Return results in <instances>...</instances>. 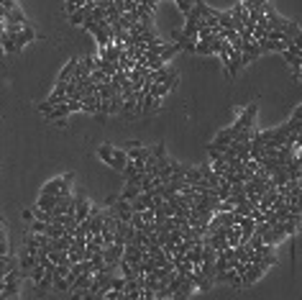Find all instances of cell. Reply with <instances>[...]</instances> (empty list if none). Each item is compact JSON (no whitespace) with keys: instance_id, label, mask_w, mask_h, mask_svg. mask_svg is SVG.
Instances as JSON below:
<instances>
[{"instance_id":"cell-2","label":"cell","mask_w":302,"mask_h":300,"mask_svg":"<svg viewBox=\"0 0 302 300\" xmlns=\"http://www.w3.org/2000/svg\"><path fill=\"white\" fill-rule=\"evenodd\" d=\"M264 272H266V267H264L261 262H249L246 272L241 275V288H249V285H253V282L259 280Z\"/></svg>"},{"instance_id":"cell-5","label":"cell","mask_w":302,"mask_h":300,"mask_svg":"<svg viewBox=\"0 0 302 300\" xmlns=\"http://www.w3.org/2000/svg\"><path fill=\"white\" fill-rule=\"evenodd\" d=\"M123 246L120 241H113L110 246H102V254H105V264H118L120 257H123Z\"/></svg>"},{"instance_id":"cell-26","label":"cell","mask_w":302,"mask_h":300,"mask_svg":"<svg viewBox=\"0 0 302 300\" xmlns=\"http://www.w3.org/2000/svg\"><path fill=\"white\" fill-rule=\"evenodd\" d=\"M292 118H297V121H302V106H300V108H295V113H292Z\"/></svg>"},{"instance_id":"cell-7","label":"cell","mask_w":302,"mask_h":300,"mask_svg":"<svg viewBox=\"0 0 302 300\" xmlns=\"http://www.w3.org/2000/svg\"><path fill=\"white\" fill-rule=\"evenodd\" d=\"M256 57H261V49H259V44H256L253 39H251V41H244V47H241V59H244V64L253 62Z\"/></svg>"},{"instance_id":"cell-24","label":"cell","mask_w":302,"mask_h":300,"mask_svg":"<svg viewBox=\"0 0 302 300\" xmlns=\"http://www.w3.org/2000/svg\"><path fill=\"white\" fill-rule=\"evenodd\" d=\"M77 8H80V5L74 3V0H67V3H64V13H67V16H72V13L77 10Z\"/></svg>"},{"instance_id":"cell-16","label":"cell","mask_w":302,"mask_h":300,"mask_svg":"<svg viewBox=\"0 0 302 300\" xmlns=\"http://www.w3.org/2000/svg\"><path fill=\"white\" fill-rule=\"evenodd\" d=\"M182 180H185L187 185H198L200 180H205V177H202V170L200 167H187L185 175H182Z\"/></svg>"},{"instance_id":"cell-11","label":"cell","mask_w":302,"mask_h":300,"mask_svg":"<svg viewBox=\"0 0 302 300\" xmlns=\"http://www.w3.org/2000/svg\"><path fill=\"white\" fill-rule=\"evenodd\" d=\"M215 282H228L231 288H241V272L231 267V269H225L223 275H218V277H215Z\"/></svg>"},{"instance_id":"cell-18","label":"cell","mask_w":302,"mask_h":300,"mask_svg":"<svg viewBox=\"0 0 302 300\" xmlns=\"http://www.w3.org/2000/svg\"><path fill=\"white\" fill-rule=\"evenodd\" d=\"M139 192H144V190H141V185H128V182H126L123 192H120V198H126V200H133V198H136V195H139Z\"/></svg>"},{"instance_id":"cell-10","label":"cell","mask_w":302,"mask_h":300,"mask_svg":"<svg viewBox=\"0 0 302 300\" xmlns=\"http://www.w3.org/2000/svg\"><path fill=\"white\" fill-rule=\"evenodd\" d=\"M241 67H244V59H241V49H233V52H231V59H228V64H225V69H228V77H236Z\"/></svg>"},{"instance_id":"cell-17","label":"cell","mask_w":302,"mask_h":300,"mask_svg":"<svg viewBox=\"0 0 302 300\" xmlns=\"http://www.w3.org/2000/svg\"><path fill=\"white\" fill-rule=\"evenodd\" d=\"M218 23H220V28H233L231 10H218Z\"/></svg>"},{"instance_id":"cell-23","label":"cell","mask_w":302,"mask_h":300,"mask_svg":"<svg viewBox=\"0 0 302 300\" xmlns=\"http://www.w3.org/2000/svg\"><path fill=\"white\" fill-rule=\"evenodd\" d=\"M102 298H105V300H126V293L110 288V290H105V293H102Z\"/></svg>"},{"instance_id":"cell-8","label":"cell","mask_w":302,"mask_h":300,"mask_svg":"<svg viewBox=\"0 0 302 300\" xmlns=\"http://www.w3.org/2000/svg\"><path fill=\"white\" fill-rule=\"evenodd\" d=\"M123 44H108V47H100V57L108 59V62H118L120 54H123Z\"/></svg>"},{"instance_id":"cell-6","label":"cell","mask_w":302,"mask_h":300,"mask_svg":"<svg viewBox=\"0 0 302 300\" xmlns=\"http://www.w3.org/2000/svg\"><path fill=\"white\" fill-rule=\"evenodd\" d=\"M233 141V128L228 126V128H223L218 136H215V141L210 144L207 149H215V152H225V149H228V144Z\"/></svg>"},{"instance_id":"cell-22","label":"cell","mask_w":302,"mask_h":300,"mask_svg":"<svg viewBox=\"0 0 302 300\" xmlns=\"http://www.w3.org/2000/svg\"><path fill=\"white\" fill-rule=\"evenodd\" d=\"M256 205H251L249 200L246 203H238V205H233V213H238V216H251V211H253Z\"/></svg>"},{"instance_id":"cell-29","label":"cell","mask_w":302,"mask_h":300,"mask_svg":"<svg viewBox=\"0 0 302 300\" xmlns=\"http://www.w3.org/2000/svg\"><path fill=\"white\" fill-rule=\"evenodd\" d=\"M0 239H5V236H3V226H0Z\"/></svg>"},{"instance_id":"cell-1","label":"cell","mask_w":302,"mask_h":300,"mask_svg":"<svg viewBox=\"0 0 302 300\" xmlns=\"http://www.w3.org/2000/svg\"><path fill=\"white\" fill-rule=\"evenodd\" d=\"M256 113H259V106H256V103H251L249 108H244V113L238 116V121L231 126L233 128V136L238 131H253V121H256Z\"/></svg>"},{"instance_id":"cell-27","label":"cell","mask_w":302,"mask_h":300,"mask_svg":"<svg viewBox=\"0 0 302 300\" xmlns=\"http://www.w3.org/2000/svg\"><path fill=\"white\" fill-rule=\"evenodd\" d=\"M74 3H77V5H85V3H90V0H74Z\"/></svg>"},{"instance_id":"cell-12","label":"cell","mask_w":302,"mask_h":300,"mask_svg":"<svg viewBox=\"0 0 302 300\" xmlns=\"http://www.w3.org/2000/svg\"><path fill=\"white\" fill-rule=\"evenodd\" d=\"M126 162H128V152H126V149H113V159H110V167H113L115 172H123Z\"/></svg>"},{"instance_id":"cell-3","label":"cell","mask_w":302,"mask_h":300,"mask_svg":"<svg viewBox=\"0 0 302 300\" xmlns=\"http://www.w3.org/2000/svg\"><path fill=\"white\" fill-rule=\"evenodd\" d=\"M110 211L115 213V218L118 221H131V216H133V208H131V200H126V198H115V203L110 205Z\"/></svg>"},{"instance_id":"cell-9","label":"cell","mask_w":302,"mask_h":300,"mask_svg":"<svg viewBox=\"0 0 302 300\" xmlns=\"http://www.w3.org/2000/svg\"><path fill=\"white\" fill-rule=\"evenodd\" d=\"M13 39H16V47H18V49H23L28 41H34V39H36V31H34V28L26 23L18 34H13Z\"/></svg>"},{"instance_id":"cell-28","label":"cell","mask_w":302,"mask_h":300,"mask_svg":"<svg viewBox=\"0 0 302 300\" xmlns=\"http://www.w3.org/2000/svg\"><path fill=\"white\" fill-rule=\"evenodd\" d=\"M256 3H259V5H264V3H271V0H256Z\"/></svg>"},{"instance_id":"cell-25","label":"cell","mask_w":302,"mask_h":300,"mask_svg":"<svg viewBox=\"0 0 302 300\" xmlns=\"http://www.w3.org/2000/svg\"><path fill=\"white\" fill-rule=\"evenodd\" d=\"M8 254V246H5V239H0V257H5Z\"/></svg>"},{"instance_id":"cell-4","label":"cell","mask_w":302,"mask_h":300,"mask_svg":"<svg viewBox=\"0 0 302 300\" xmlns=\"http://www.w3.org/2000/svg\"><path fill=\"white\" fill-rule=\"evenodd\" d=\"M90 211H93V205H90L87 198H82V195H74V221H87L90 218Z\"/></svg>"},{"instance_id":"cell-19","label":"cell","mask_w":302,"mask_h":300,"mask_svg":"<svg viewBox=\"0 0 302 300\" xmlns=\"http://www.w3.org/2000/svg\"><path fill=\"white\" fill-rule=\"evenodd\" d=\"M118 269H120V275H123L126 280H136V277H139V275L133 272V267H131L126 259H120V262H118Z\"/></svg>"},{"instance_id":"cell-20","label":"cell","mask_w":302,"mask_h":300,"mask_svg":"<svg viewBox=\"0 0 302 300\" xmlns=\"http://www.w3.org/2000/svg\"><path fill=\"white\" fill-rule=\"evenodd\" d=\"M113 149H115V146H110V144H102V146L98 149V157H100L105 164H110V159H113Z\"/></svg>"},{"instance_id":"cell-14","label":"cell","mask_w":302,"mask_h":300,"mask_svg":"<svg viewBox=\"0 0 302 300\" xmlns=\"http://www.w3.org/2000/svg\"><path fill=\"white\" fill-rule=\"evenodd\" d=\"M36 267V254H28V251H23L21 254V262H18V269L23 275H31V269Z\"/></svg>"},{"instance_id":"cell-21","label":"cell","mask_w":302,"mask_h":300,"mask_svg":"<svg viewBox=\"0 0 302 300\" xmlns=\"http://www.w3.org/2000/svg\"><path fill=\"white\" fill-rule=\"evenodd\" d=\"M5 21H13V23H28L26 21V16L18 10V8H10L8 13H5Z\"/></svg>"},{"instance_id":"cell-13","label":"cell","mask_w":302,"mask_h":300,"mask_svg":"<svg viewBox=\"0 0 302 300\" xmlns=\"http://www.w3.org/2000/svg\"><path fill=\"white\" fill-rule=\"evenodd\" d=\"M77 62H80V57H72L69 62H67V67L59 72L56 82H69V80H72V74H74V69H77Z\"/></svg>"},{"instance_id":"cell-15","label":"cell","mask_w":302,"mask_h":300,"mask_svg":"<svg viewBox=\"0 0 302 300\" xmlns=\"http://www.w3.org/2000/svg\"><path fill=\"white\" fill-rule=\"evenodd\" d=\"M0 41H3V52H5V54H18V52H21V49L16 47V39H13V34L0 31Z\"/></svg>"}]
</instances>
